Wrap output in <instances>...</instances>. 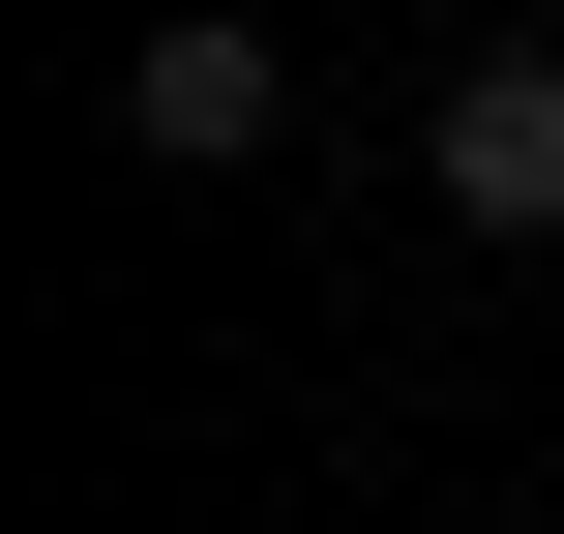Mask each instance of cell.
Wrapping results in <instances>:
<instances>
[{"label":"cell","instance_id":"1","mask_svg":"<svg viewBox=\"0 0 564 534\" xmlns=\"http://www.w3.org/2000/svg\"><path fill=\"white\" fill-rule=\"evenodd\" d=\"M268 119H297V59H268V30H238V0H178V30H149V59H119V149H149V178H238V149H268Z\"/></svg>","mask_w":564,"mask_h":534},{"label":"cell","instance_id":"2","mask_svg":"<svg viewBox=\"0 0 564 534\" xmlns=\"http://www.w3.org/2000/svg\"><path fill=\"white\" fill-rule=\"evenodd\" d=\"M416 178H446L476 238H564V59H446V119H416Z\"/></svg>","mask_w":564,"mask_h":534}]
</instances>
